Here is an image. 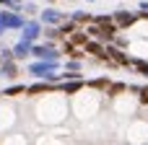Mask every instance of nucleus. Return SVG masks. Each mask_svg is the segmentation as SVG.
<instances>
[{
  "instance_id": "1",
  "label": "nucleus",
  "mask_w": 148,
  "mask_h": 145,
  "mask_svg": "<svg viewBox=\"0 0 148 145\" xmlns=\"http://www.w3.org/2000/svg\"><path fill=\"white\" fill-rule=\"evenodd\" d=\"M47 91H49V86H42V83H39V86H31V88H26V93H29V96H36V93H47Z\"/></svg>"
},
{
  "instance_id": "2",
  "label": "nucleus",
  "mask_w": 148,
  "mask_h": 145,
  "mask_svg": "<svg viewBox=\"0 0 148 145\" xmlns=\"http://www.w3.org/2000/svg\"><path fill=\"white\" fill-rule=\"evenodd\" d=\"M133 21H135V16H125V13L117 16V23H120V26H130Z\"/></svg>"
},
{
  "instance_id": "3",
  "label": "nucleus",
  "mask_w": 148,
  "mask_h": 145,
  "mask_svg": "<svg viewBox=\"0 0 148 145\" xmlns=\"http://www.w3.org/2000/svg\"><path fill=\"white\" fill-rule=\"evenodd\" d=\"M0 21H3V23H8V26H18V18H16V16H8V13H3V16H0Z\"/></svg>"
},
{
  "instance_id": "4",
  "label": "nucleus",
  "mask_w": 148,
  "mask_h": 145,
  "mask_svg": "<svg viewBox=\"0 0 148 145\" xmlns=\"http://www.w3.org/2000/svg\"><path fill=\"white\" fill-rule=\"evenodd\" d=\"M86 49H88V52H94L96 57H107V54H104V49H101L99 44H86Z\"/></svg>"
},
{
  "instance_id": "5",
  "label": "nucleus",
  "mask_w": 148,
  "mask_h": 145,
  "mask_svg": "<svg viewBox=\"0 0 148 145\" xmlns=\"http://www.w3.org/2000/svg\"><path fill=\"white\" fill-rule=\"evenodd\" d=\"M70 42H73V44H88L86 34H73V36H70Z\"/></svg>"
},
{
  "instance_id": "6",
  "label": "nucleus",
  "mask_w": 148,
  "mask_h": 145,
  "mask_svg": "<svg viewBox=\"0 0 148 145\" xmlns=\"http://www.w3.org/2000/svg\"><path fill=\"white\" fill-rule=\"evenodd\" d=\"M26 88H21V86H16V88H10V91H5V96H16V93H23Z\"/></svg>"
},
{
  "instance_id": "7",
  "label": "nucleus",
  "mask_w": 148,
  "mask_h": 145,
  "mask_svg": "<svg viewBox=\"0 0 148 145\" xmlns=\"http://www.w3.org/2000/svg\"><path fill=\"white\" fill-rule=\"evenodd\" d=\"M140 99H143V101H148V88L143 91V96H140Z\"/></svg>"
}]
</instances>
